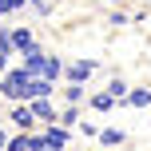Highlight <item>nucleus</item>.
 I'll return each instance as SVG.
<instances>
[{"label": "nucleus", "instance_id": "18", "mask_svg": "<svg viewBox=\"0 0 151 151\" xmlns=\"http://www.w3.org/2000/svg\"><path fill=\"white\" fill-rule=\"evenodd\" d=\"M0 44H4L8 52H12V28H0Z\"/></svg>", "mask_w": 151, "mask_h": 151}, {"label": "nucleus", "instance_id": "15", "mask_svg": "<svg viewBox=\"0 0 151 151\" xmlns=\"http://www.w3.org/2000/svg\"><path fill=\"white\" fill-rule=\"evenodd\" d=\"M127 24H131L127 12H119V8H111V12H107V28H127Z\"/></svg>", "mask_w": 151, "mask_h": 151}, {"label": "nucleus", "instance_id": "17", "mask_svg": "<svg viewBox=\"0 0 151 151\" xmlns=\"http://www.w3.org/2000/svg\"><path fill=\"white\" fill-rule=\"evenodd\" d=\"M28 8H36L40 16H48V12L56 8V0H28Z\"/></svg>", "mask_w": 151, "mask_h": 151}, {"label": "nucleus", "instance_id": "8", "mask_svg": "<svg viewBox=\"0 0 151 151\" xmlns=\"http://www.w3.org/2000/svg\"><path fill=\"white\" fill-rule=\"evenodd\" d=\"M96 139L104 143V151H107V147H123V143H127V135H123L119 127H99V135H96Z\"/></svg>", "mask_w": 151, "mask_h": 151}, {"label": "nucleus", "instance_id": "3", "mask_svg": "<svg viewBox=\"0 0 151 151\" xmlns=\"http://www.w3.org/2000/svg\"><path fill=\"white\" fill-rule=\"evenodd\" d=\"M91 76H96V60H72L64 68V80L68 83H88Z\"/></svg>", "mask_w": 151, "mask_h": 151}, {"label": "nucleus", "instance_id": "7", "mask_svg": "<svg viewBox=\"0 0 151 151\" xmlns=\"http://www.w3.org/2000/svg\"><path fill=\"white\" fill-rule=\"evenodd\" d=\"M40 44V40H36V32H32V28H12V52H28V48H36Z\"/></svg>", "mask_w": 151, "mask_h": 151}, {"label": "nucleus", "instance_id": "10", "mask_svg": "<svg viewBox=\"0 0 151 151\" xmlns=\"http://www.w3.org/2000/svg\"><path fill=\"white\" fill-rule=\"evenodd\" d=\"M32 139H36V135H28V131H12L8 151H32Z\"/></svg>", "mask_w": 151, "mask_h": 151}, {"label": "nucleus", "instance_id": "6", "mask_svg": "<svg viewBox=\"0 0 151 151\" xmlns=\"http://www.w3.org/2000/svg\"><path fill=\"white\" fill-rule=\"evenodd\" d=\"M48 48L44 44H36V48H28V52H24V68H28L32 76H44V64H48Z\"/></svg>", "mask_w": 151, "mask_h": 151}, {"label": "nucleus", "instance_id": "14", "mask_svg": "<svg viewBox=\"0 0 151 151\" xmlns=\"http://www.w3.org/2000/svg\"><path fill=\"white\" fill-rule=\"evenodd\" d=\"M60 123H64V127H80V107L68 104V107L60 111Z\"/></svg>", "mask_w": 151, "mask_h": 151}, {"label": "nucleus", "instance_id": "5", "mask_svg": "<svg viewBox=\"0 0 151 151\" xmlns=\"http://www.w3.org/2000/svg\"><path fill=\"white\" fill-rule=\"evenodd\" d=\"M40 139H44L48 147H68V143H72V135H68L64 123H48V127H40Z\"/></svg>", "mask_w": 151, "mask_h": 151}, {"label": "nucleus", "instance_id": "22", "mask_svg": "<svg viewBox=\"0 0 151 151\" xmlns=\"http://www.w3.org/2000/svg\"><path fill=\"white\" fill-rule=\"evenodd\" d=\"M107 4H111V8H119V4H123V0H107Z\"/></svg>", "mask_w": 151, "mask_h": 151}, {"label": "nucleus", "instance_id": "20", "mask_svg": "<svg viewBox=\"0 0 151 151\" xmlns=\"http://www.w3.org/2000/svg\"><path fill=\"white\" fill-rule=\"evenodd\" d=\"M8 139H12V135H8V131L0 127V151H8Z\"/></svg>", "mask_w": 151, "mask_h": 151}, {"label": "nucleus", "instance_id": "12", "mask_svg": "<svg viewBox=\"0 0 151 151\" xmlns=\"http://www.w3.org/2000/svg\"><path fill=\"white\" fill-rule=\"evenodd\" d=\"M64 99H68V104H76V107H80L83 99H88V88H83V83H68V88H64Z\"/></svg>", "mask_w": 151, "mask_h": 151}, {"label": "nucleus", "instance_id": "4", "mask_svg": "<svg viewBox=\"0 0 151 151\" xmlns=\"http://www.w3.org/2000/svg\"><path fill=\"white\" fill-rule=\"evenodd\" d=\"M32 115L40 119V127H48V123H60V107L52 104V99H32Z\"/></svg>", "mask_w": 151, "mask_h": 151}, {"label": "nucleus", "instance_id": "21", "mask_svg": "<svg viewBox=\"0 0 151 151\" xmlns=\"http://www.w3.org/2000/svg\"><path fill=\"white\" fill-rule=\"evenodd\" d=\"M0 99H4V72H0Z\"/></svg>", "mask_w": 151, "mask_h": 151}, {"label": "nucleus", "instance_id": "19", "mask_svg": "<svg viewBox=\"0 0 151 151\" xmlns=\"http://www.w3.org/2000/svg\"><path fill=\"white\" fill-rule=\"evenodd\" d=\"M8 56H12V52H8V48L0 44V72H8Z\"/></svg>", "mask_w": 151, "mask_h": 151}, {"label": "nucleus", "instance_id": "11", "mask_svg": "<svg viewBox=\"0 0 151 151\" xmlns=\"http://www.w3.org/2000/svg\"><path fill=\"white\" fill-rule=\"evenodd\" d=\"M107 91H111V96H115V104H119V99H123V104H127V96H131V88H127V83L119 80V76H111V80H107Z\"/></svg>", "mask_w": 151, "mask_h": 151}, {"label": "nucleus", "instance_id": "2", "mask_svg": "<svg viewBox=\"0 0 151 151\" xmlns=\"http://www.w3.org/2000/svg\"><path fill=\"white\" fill-rule=\"evenodd\" d=\"M56 96V83L44 80V76H32L28 88H24V104H32V99H52Z\"/></svg>", "mask_w": 151, "mask_h": 151}, {"label": "nucleus", "instance_id": "16", "mask_svg": "<svg viewBox=\"0 0 151 151\" xmlns=\"http://www.w3.org/2000/svg\"><path fill=\"white\" fill-rule=\"evenodd\" d=\"M20 8H28V0H0V16H12Z\"/></svg>", "mask_w": 151, "mask_h": 151}, {"label": "nucleus", "instance_id": "1", "mask_svg": "<svg viewBox=\"0 0 151 151\" xmlns=\"http://www.w3.org/2000/svg\"><path fill=\"white\" fill-rule=\"evenodd\" d=\"M8 119H12L16 131H28V135H36V131H40V119L32 115L28 104H8Z\"/></svg>", "mask_w": 151, "mask_h": 151}, {"label": "nucleus", "instance_id": "9", "mask_svg": "<svg viewBox=\"0 0 151 151\" xmlns=\"http://www.w3.org/2000/svg\"><path fill=\"white\" fill-rule=\"evenodd\" d=\"M88 104H91V107H96V111H111V107H115V96H111V91H107V88H104V91H96V96H91V99H88Z\"/></svg>", "mask_w": 151, "mask_h": 151}, {"label": "nucleus", "instance_id": "13", "mask_svg": "<svg viewBox=\"0 0 151 151\" xmlns=\"http://www.w3.org/2000/svg\"><path fill=\"white\" fill-rule=\"evenodd\" d=\"M127 104H131V107H151V88H131Z\"/></svg>", "mask_w": 151, "mask_h": 151}]
</instances>
